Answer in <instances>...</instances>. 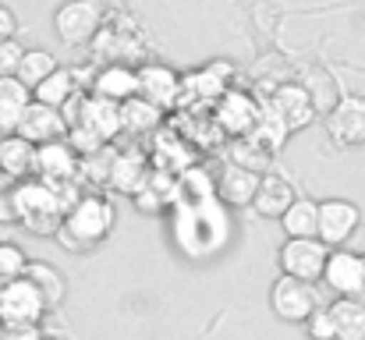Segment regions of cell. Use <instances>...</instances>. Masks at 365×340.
Returning a JSON list of instances; mask_svg holds the SVG:
<instances>
[{
	"label": "cell",
	"instance_id": "obj_15",
	"mask_svg": "<svg viewBox=\"0 0 365 340\" xmlns=\"http://www.w3.org/2000/svg\"><path fill=\"white\" fill-rule=\"evenodd\" d=\"M21 138H29L32 145H43V142H57V138H64L68 135V124H64V117L57 107H43V103H29L25 113H21V120H18V128H14Z\"/></svg>",
	"mask_w": 365,
	"mask_h": 340
},
{
	"label": "cell",
	"instance_id": "obj_7",
	"mask_svg": "<svg viewBox=\"0 0 365 340\" xmlns=\"http://www.w3.org/2000/svg\"><path fill=\"white\" fill-rule=\"evenodd\" d=\"M327 255H330V248L319 237H287L280 244L277 259H280V273H287L294 280H305V284H319Z\"/></svg>",
	"mask_w": 365,
	"mask_h": 340
},
{
	"label": "cell",
	"instance_id": "obj_6",
	"mask_svg": "<svg viewBox=\"0 0 365 340\" xmlns=\"http://www.w3.org/2000/svg\"><path fill=\"white\" fill-rule=\"evenodd\" d=\"M316 305H323L316 284H305V280H294V277L280 273V277L273 280V287H269V309H273V316L284 319V323H305V316H309Z\"/></svg>",
	"mask_w": 365,
	"mask_h": 340
},
{
	"label": "cell",
	"instance_id": "obj_41",
	"mask_svg": "<svg viewBox=\"0 0 365 340\" xmlns=\"http://www.w3.org/2000/svg\"><path fill=\"white\" fill-rule=\"evenodd\" d=\"M46 340H50V337H46Z\"/></svg>",
	"mask_w": 365,
	"mask_h": 340
},
{
	"label": "cell",
	"instance_id": "obj_38",
	"mask_svg": "<svg viewBox=\"0 0 365 340\" xmlns=\"http://www.w3.org/2000/svg\"><path fill=\"white\" fill-rule=\"evenodd\" d=\"M355 302H359V305H365V284H362V291L355 294Z\"/></svg>",
	"mask_w": 365,
	"mask_h": 340
},
{
	"label": "cell",
	"instance_id": "obj_33",
	"mask_svg": "<svg viewBox=\"0 0 365 340\" xmlns=\"http://www.w3.org/2000/svg\"><path fill=\"white\" fill-rule=\"evenodd\" d=\"M0 340H46V334H43V323L39 326H4Z\"/></svg>",
	"mask_w": 365,
	"mask_h": 340
},
{
	"label": "cell",
	"instance_id": "obj_9",
	"mask_svg": "<svg viewBox=\"0 0 365 340\" xmlns=\"http://www.w3.org/2000/svg\"><path fill=\"white\" fill-rule=\"evenodd\" d=\"M135 82H138V93L142 100H149L153 107L160 110H174L178 100H181V75L170 68V64H160V61H149L142 68H135Z\"/></svg>",
	"mask_w": 365,
	"mask_h": 340
},
{
	"label": "cell",
	"instance_id": "obj_12",
	"mask_svg": "<svg viewBox=\"0 0 365 340\" xmlns=\"http://www.w3.org/2000/svg\"><path fill=\"white\" fill-rule=\"evenodd\" d=\"M266 107L284 120V128H287L291 135H294V131H305V128L316 120V113H319L312 93H309V86H294V82L277 86Z\"/></svg>",
	"mask_w": 365,
	"mask_h": 340
},
{
	"label": "cell",
	"instance_id": "obj_28",
	"mask_svg": "<svg viewBox=\"0 0 365 340\" xmlns=\"http://www.w3.org/2000/svg\"><path fill=\"white\" fill-rule=\"evenodd\" d=\"M53 68H57V57H53L50 50H39V46H36V50H29V46H25V53H21V61H18L14 78H18L21 86H29V89H32V86H39Z\"/></svg>",
	"mask_w": 365,
	"mask_h": 340
},
{
	"label": "cell",
	"instance_id": "obj_35",
	"mask_svg": "<svg viewBox=\"0 0 365 340\" xmlns=\"http://www.w3.org/2000/svg\"><path fill=\"white\" fill-rule=\"evenodd\" d=\"M0 224H14V206H11V192H0Z\"/></svg>",
	"mask_w": 365,
	"mask_h": 340
},
{
	"label": "cell",
	"instance_id": "obj_19",
	"mask_svg": "<svg viewBox=\"0 0 365 340\" xmlns=\"http://www.w3.org/2000/svg\"><path fill=\"white\" fill-rule=\"evenodd\" d=\"M259 188V174L245 170L238 163H227L220 170V177L213 181V195L220 206H252V195Z\"/></svg>",
	"mask_w": 365,
	"mask_h": 340
},
{
	"label": "cell",
	"instance_id": "obj_40",
	"mask_svg": "<svg viewBox=\"0 0 365 340\" xmlns=\"http://www.w3.org/2000/svg\"><path fill=\"white\" fill-rule=\"evenodd\" d=\"M362 262H365V252H362Z\"/></svg>",
	"mask_w": 365,
	"mask_h": 340
},
{
	"label": "cell",
	"instance_id": "obj_34",
	"mask_svg": "<svg viewBox=\"0 0 365 340\" xmlns=\"http://www.w3.org/2000/svg\"><path fill=\"white\" fill-rule=\"evenodd\" d=\"M14 36H18V18H14V11L7 4H0V43L14 39Z\"/></svg>",
	"mask_w": 365,
	"mask_h": 340
},
{
	"label": "cell",
	"instance_id": "obj_2",
	"mask_svg": "<svg viewBox=\"0 0 365 340\" xmlns=\"http://www.w3.org/2000/svg\"><path fill=\"white\" fill-rule=\"evenodd\" d=\"M11 192V206H14V224H21L36 237H53L57 227L64 220V213L78 202V181L68 185H46L39 177H25L14 181Z\"/></svg>",
	"mask_w": 365,
	"mask_h": 340
},
{
	"label": "cell",
	"instance_id": "obj_1",
	"mask_svg": "<svg viewBox=\"0 0 365 340\" xmlns=\"http://www.w3.org/2000/svg\"><path fill=\"white\" fill-rule=\"evenodd\" d=\"M178 202V217H174V237L185 248V255L202 259V255H217L231 234V217L227 206L217 202L213 192L202 195H174Z\"/></svg>",
	"mask_w": 365,
	"mask_h": 340
},
{
	"label": "cell",
	"instance_id": "obj_30",
	"mask_svg": "<svg viewBox=\"0 0 365 340\" xmlns=\"http://www.w3.org/2000/svg\"><path fill=\"white\" fill-rule=\"evenodd\" d=\"M25 262H29V255L14 241H0V284L21 277L25 273Z\"/></svg>",
	"mask_w": 365,
	"mask_h": 340
},
{
	"label": "cell",
	"instance_id": "obj_10",
	"mask_svg": "<svg viewBox=\"0 0 365 340\" xmlns=\"http://www.w3.org/2000/svg\"><path fill=\"white\" fill-rule=\"evenodd\" d=\"M362 227V213L348 199H327L319 202V220H316V237L327 248H344L351 234Z\"/></svg>",
	"mask_w": 365,
	"mask_h": 340
},
{
	"label": "cell",
	"instance_id": "obj_29",
	"mask_svg": "<svg viewBox=\"0 0 365 340\" xmlns=\"http://www.w3.org/2000/svg\"><path fill=\"white\" fill-rule=\"evenodd\" d=\"M231 156H235V163H238V167L255 170V174H262V170L269 167V153H266L262 145H255L252 138H238V142L231 145Z\"/></svg>",
	"mask_w": 365,
	"mask_h": 340
},
{
	"label": "cell",
	"instance_id": "obj_32",
	"mask_svg": "<svg viewBox=\"0 0 365 340\" xmlns=\"http://www.w3.org/2000/svg\"><path fill=\"white\" fill-rule=\"evenodd\" d=\"M21 53H25V46L18 43V36L0 43V78H7V75H14V71H18V61H21Z\"/></svg>",
	"mask_w": 365,
	"mask_h": 340
},
{
	"label": "cell",
	"instance_id": "obj_39",
	"mask_svg": "<svg viewBox=\"0 0 365 340\" xmlns=\"http://www.w3.org/2000/svg\"><path fill=\"white\" fill-rule=\"evenodd\" d=\"M0 334H4V323H0Z\"/></svg>",
	"mask_w": 365,
	"mask_h": 340
},
{
	"label": "cell",
	"instance_id": "obj_21",
	"mask_svg": "<svg viewBox=\"0 0 365 340\" xmlns=\"http://www.w3.org/2000/svg\"><path fill=\"white\" fill-rule=\"evenodd\" d=\"M145 174H149V163H145V153H142V149H124V153L114 149L110 174H107V185H110V188H118V192H124V195H131V192L142 185Z\"/></svg>",
	"mask_w": 365,
	"mask_h": 340
},
{
	"label": "cell",
	"instance_id": "obj_20",
	"mask_svg": "<svg viewBox=\"0 0 365 340\" xmlns=\"http://www.w3.org/2000/svg\"><path fill=\"white\" fill-rule=\"evenodd\" d=\"M21 277H29V280L36 284V291H39L43 302H46V312H57V309L64 305V298H68V280H64V273H61L53 262L29 259Z\"/></svg>",
	"mask_w": 365,
	"mask_h": 340
},
{
	"label": "cell",
	"instance_id": "obj_23",
	"mask_svg": "<svg viewBox=\"0 0 365 340\" xmlns=\"http://www.w3.org/2000/svg\"><path fill=\"white\" fill-rule=\"evenodd\" d=\"M327 309L334 323V340H365V305L355 298H334Z\"/></svg>",
	"mask_w": 365,
	"mask_h": 340
},
{
	"label": "cell",
	"instance_id": "obj_8",
	"mask_svg": "<svg viewBox=\"0 0 365 340\" xmlns=\"http://www.w3.org/2000/svg\"><path fill=\"white\" fill-rule=\"evenodd\" d=\"M319 280L327 284L330 294H337V298H355L365 284L362 252H355V248H348V244H344V248H330Z\"/></svg>",
	"mask_w": 365,
	"mask_h": 340
},
{
	"label": "cell",
	"instance_id": "obj_17",
	"mask_svg": "<svg viewBox=\"0 0 365 340\" xmlns=\"http://www.w3.org/2000/svg\"><path fill=\"white\" fill-rule=\"evenodd\" d=\"M294 195L298 192L291 188L287 177H280V174H259V188L252 195V210L262 220H280V213L294 202Z\"/></svg>",
	"mask_w": 365,
	"mask_h": 340
},
{
	"label": "cell",
	"instance_id": "obj_18",
	"mask_svg": "<svg viewBox=\"0 0 365 340\" xmlns=\"http://www.w3.org/2000/svg\"><path fill=\"white\" fill-rule=\"evenodd\" d=\"M0 170L7 174V181H25L36 177V145L29 138H21L18 131L0 135Z\"/></svg>",
	"mask_w": 365,
	"mask_h": 340
},
{
	"label": "cell",
	"instance_id": "obj_14",
	"mask_svg": "<svg viewBox=\"0 0 365 340\" xmlns=\"http://www.w3.org/2000/svg\"><path fill=\"white\" fill-rule=\"evenodd\" d=\"M327 135L351 149V145H365V96H351L341 100L334 110L327 113Z\"/></svg>",
	"mask_w": 365,
	"mask_h": 340
},
{
	"label": "cell",
	"instance_id": "obj_13",
	"mask_svg": "<svg viewBox=\"0 0 365 340\" xmlns=\"http://www.w3.org/2000/svg\"><path fill=\"white\" fill-rule=\"evenodd\" d=\"M36 177L46 181V185L78 181V153L68 145V138L36 145Z\"/></svg>",
	"mask_w": 365,
	"mask_h": 340
},
{
	"label": "cell",
	"instance_id": "obj_36",
	"mask_svg": "<svg viewBox=\"0 0 365 340\" xmlns=\"http://www.w3.org/2000/svg\"><path fill=\"white\" fill-rule=\"evenodd\" d=\"M348 244H351L355 252H359V248H362V252H365V230H362V227H359V230L351 234V241H348Z\"/></svg>",
	"mask_w": 365,
	"mask_h": 340
},
{
	"label": "cell",
	"instance_id": "obj_25",
	"mask_svg": "<svg viewBox=\"0 0 365 340\" xmlns=\"http://www.w3.org/2000/svg\"><path fill=\"white\" fill-rule=\"evenodd\" d=\"M29 103H32L29 86H21L14 75L0 78V135H7V131L18 128V120H21V113H25Z\"/></svg>",
	"mask_w": 365,
	"mask_h": 340
},
{
	"label": "cell",
	"instance_id": "obj_24",
	"mask_svg": "<svg viewBox=\"0 0 365 340\" xmlns=\"http://www.w3.org/2000/svg\"><path fill=\"white\" fill-rule=\"evenodd\" d=\"M29 93H32V100H36V103H43V107H57V110H61V107H64L75 93H82V89L75 86L71 68H61V64H57V68H53L39 86H32Z\"/></svg>",
	"mask_w": 365,
	"mask_h": 340
},
{
	"label": "cell",
	"instance_id": "obj_31",
	"mask_svg": "<svg viewBox=\"0 0 365 340\" xmlns=\"http://www.w3.org/2000/svg\"><path fill=\"white\" fill-rule=\"evenodd\" d=\"M305 334L309 340H334V323H330V309L327 305H316L309 316H305Z\"/></svg>",
	"mask_w": 365,
	"mask_h": 340
},
{
	"label": "cell",
	"instance_id": "obj_37",
	"mask_svg": "<svg viewBox=\"0 0 365 340\" xmlns=\"http://www.w3.org/2000/svg\"><path fill=\"white\" fill-rule=\"evenodd\" d=\"M7 188H11V181H7V174L0 170V192H7Z\"/></svg>",
	"mask_w": 365,
	"mask_h": 340
},
{
	"label": "cell",
	"instance_id": "obj_26",
	"mask_svg": "<svg viewBox=\"0 0 365 340\" xmlns=\"http://www.w3.org/2000/svg\"><path fill=\"white\" fill-rule=\"evenodd\" d=\"M316 220H319V202L316 199H298L280 213V227L287 237H316Z\"/></svg>",
	"mask_w": 365,
	"mask_h": 340
},
{
	"label": "cell",
	"instance_id": "obj_5",
	"mask_svg": "<svg viewBox=\"0 0 365 340\" xmlns=\"http://www.w3.org/2000/svg\"><path fill=\"white\" fill-rule=\"evenodd\" d=\"M103 25V4L100 0H64L53 11V32L64 46H86Z\"/></svg>",
	"mask_w": 365,
	"mask_h": 340
},
{
	"label": "cell",
	"instance_id": "obj_4",
	"mask_svg": "<svg viewBox=\"0 0 365 340\" xmlns=\"http://www.w3.org/2000/svg\"><path fill=\"white\" fill-rule=\"evenodd\" d=\"M46 302L29 277L0 284V323L4 326H39L46 319Z\"/></svg>",
	"mask_w": 365,
	"mask_h": 340
},
{
	"label": "cell",
	"instance_id": "obj_22",
	"mask_svg": "<svg viewBox=\"0 0 365 340\" xmlns=\"http://www.w3.org/2000/svg\"><path fill=\"white\" fill-rule=\"evenodd\" d=\"M118 113H121V135H153L163 124V110L153 107L142 96H131V100L118 103Z\"/></svg>",
	"mask_w": 365,
	"mask_h": 340
},
{
	"label": "cell",
	"instance_id": "obj_11",
	"mask_svg": "<svg viewBox=\"0 0 365 340\" xmlns=\"http://www.w3.org/2000/svg\"><path fill=\"white\" fill-rule=\"evenodd\" d=\"M262 107L255 103L252 93H242V89H227L220 100H217V113H213V124L231 135V138H248L255 120H259Z\"/></svg>",
	"mask_w": 365,
	"mask_h": 340
},
{
	"label": "cell",
	"instance_id": "obj_16",
	"mask_svg": "<svg viewBox=\"0 0 365 340\" xmlns=\"http://www.w3.org/2000/svg\"><path fill=\"white\" fill-rule=\"evenodd\" d=\"M135 93H138L135 68L124 64V61H110V64L96 68V75L89 82V96H100V100H110V103H124Z\"/></svg>",
	"mask_w": 365,
	"mask_h": 340
},
{
	"label": "cell",
	"instance_id": "obj_3",
	"mask_svg": "<svg viewBox=\"0 0 365 340\" xmlns=\"http://www.w3.org/2000/svg\"><path fill=\"white\" fill-rule=\"evenodd\" d=\"M118 224V210L107 195H78V202L64 213V220L57 227V241L68 252H93L96 244H103L110 237V230Z\"/></svg>",
	"mask_w": 365,
	"mask_h": 340
},
{
	"label": "cell",
	"instance_id": "obj_27",
	"mask_svg": "<svg viewBox=\"0 0 365 340\" xmlns=\"http://www.w3.org/2000/svg\"><path fill=\"white\" fill-rule=\"evenodd\" d=\"M248 138H252L255 145H262V149L273 156V153H280V149L287 145L291 131L284 128V120L269 110V107H262V113H259V120H255V128H252V135H248Z\"/></svg>",
	"mask_w": 365,
	"mask_h": 340
}]
</instances>
